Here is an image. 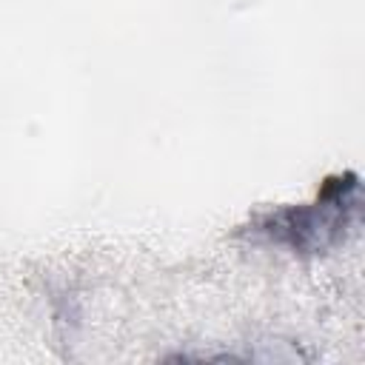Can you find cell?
Listing matches in <instances>:
<instances>
[{
    "label": "cell",
    "mask_w": 365,
    "mask_h": 365,
    "mask_svg": "<svg viewBox=\"0 0 365 365\" xmlns=\"http://www.w3.org/2000/svg\"><path fill=\"white\" fill-rule=\"evenodd\" d=\"M354 214H356V177L345 174L328 180L322 197L311 208H285L268 214L257 231L297 251H325L328 245L342 240L345 225L351 222Z\"/></svg>",
    "instance_id": "1"
}]
</instances>
